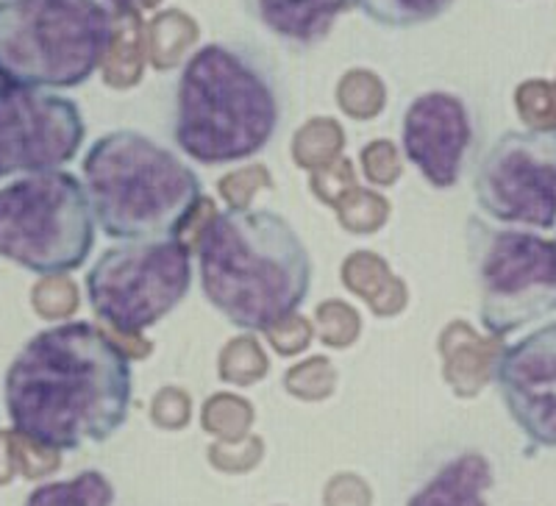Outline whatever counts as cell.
I'll return each mask as SVG.
<instances>
[{"instance_id": "obj_1", "label": "cell", "mask_w": 556, "mask_h": 506, "mask_svg": "<svg viewBox=\"0 0 556 506\" xmlns=\"http://www.w3.org/2000/svg\"><path fill=\"white\" fill-rule=\"evenodd\" d=\"M131 393V359L106 329L87 320L34 334L3 381L14 431L53 451L109 440L128 420Z\"/></svg>"}, {"instance_id": "obj_2", "label": "cell", "mask_w": 556, "mask_h": 506, "mask_svg": "<svg viewBox=\"0 0 556 506\" xmlns=\"http://www.w3.org/2000/svg\"><path fill=\"white\" fill-rule=\"evenodd\" d=\"M195 251L206 301L245 331L295 315L312 290L309 251L290 220L270 210L220 212Z\"/></svg>"}, {"instance_id": "obj_3", "label": "cell", "mask_w": 556, "mask_h": 506, "mask_svg": "<svg viewBox=\"0 0 556 506\" xmlns=\"http://www.w3.org/2000/svg\"><path fill=\"white\" fill-rule=\"evenodd\" d=\"M281 123L276 78L245 45L190 53L176 84L173 140L198 165H235L270 146Z\"/></svg>"}, {"instance_id": "obj_4", "label": "cell", "mask_w": 556, "mask_h": 506, "mask_svg": "<svg viewBox=\"0 0 556 506\" xmlns=\"http://www.w3.org/2000/svg\"><path fill=\"white\" fill-rule=\"evenodd\" d=\"M81 170L98 226L123 242L178 237L203 198L198 173L134 128L92 142Z\"/></svg>"}, {"instance_id": "obj_5", "label": "cell", "mask_w": 556, "mask_h": 506, "mask_svg": "<svg viewBox=\"0 0 556 506\" xmlns=\"http://www.w3.org/2000/svg\"><path fill=\"white\" fill-rule=\"evenodd\" d=\"M112 9L101 0H0V81L73 89L101 71Z\"/></svg>"}, {"instance_id": "obj_6", "label": "cell", "mask_w": 556, "mask_h": 506, "mask_svg": "<svg viewBox=\"0 0 556 506\" xmlns=\"http://www.w3.org/2000/svg\"><path fill=\"white\" fill-rule=\"evenodd\" d=\"M92 248L96 215L73 173H31L0 187V260L59 276L81 267Z\"/></svg>"}, {"instance_id": "obj_7", "label": "cell", "mask_w": 556, "mask_h": 506, "mask_svg": "<svg viewBox=\"0 0 556 506\" xmlns=\"http://www.w3.org/2000/svg\"><path fill=\"white\" fill-rule=\"evenodd\" d=\"M192 284V251L178 237L112 245L87 273V298L109 334H139L181 304Z\"/></svg>"}, {"instance_id": "obj_8", "label": "cell", "mask_w": 556, "mask_h": 506, "mask_svg": "<svg viewBox=\"0 0 556 506\" xmlns=\"http://www.w3.org/2000/svg\"><path fill=\"white\" fill-rule=\"evenodd\" d=\"M468 248L481 292L479 315L490 334H513L556 312V242L470 217Z\"/></svg>"}, {"instance_id": "obj_9", "label": "cell", "mask_w": 556, "mask_h": 506, "mask_svg": "<svg viewBox=\"0 0 556 506\" xmlns=\"http://www.w3.org/2000/svg\"><path fill=\"white\" fill-rule=\"evenodd\" d=\"M484 215L509 226H556V131H506L486 148L473 178Z\"/></svg>"}, {"instance_id": "obj_10", "label": "cell", "mask_w": 556, "mask_h": 506, "mask_svg": "<svg viewBox=\"0 0 556 506\" xmlns=\"http://www.w3.org/2000/svg\"><path fill=\"white\" fill-rule=\"evenodd\" d=\"M84 137L87 123L70 98L0 81V178L62 170Z\"/></svg>"}, {"instance_id": "obj_11", "label": "cell", "mask_w": 556, "mask_h": 506, "mask_svg": "<svg viewBox=\"0 0 556 506\" xmlns=\"http://www.w3.org/2000/svg\"><path fill=\"white\" fill-rule=\"evenodd\" d=\"M495 379L506 412L526 440L556 448V320L504 349Z\"/></svg>"}, {"instance_id": "obj_12", "label": "cell", "mask_w": 556, "mask_h": 506, "mask_svg": "<svg viewBox=\"0 0 556 506\" xmlns=\"http://www.w3.org/2000/svg\"><path fill=\"white\" fill-rule=\"evenodd\" d=\"M401 146L431 187L451 190L473 146V121L465 101L440 89L417 96L404 112Z\"/></svg>"}, {"instance_id": "obj_13", "label": "cell", "mask_w": 556, "mask_h": 506, "mask_svg": "<svg viewBox=\"0 0 556 506\" xmlns=\"http://www.w3.org/2000/svg\"><path fill=\"white\" fill-rule=\"evenodd\" d=\"M437 349L443 356V376L459 399H476L495 376L504 345L501 337H481L465 320H451Z\"/></svg>"}, {"instance_id": "obj_14", "label": "cell", "mask_w": 556, "mask_h": 506, "mask_svg": "<svg viewBox=\"0 0 556 506\" xmlns=\"http://www.w3.org/2000/svg\"><path fill=\"white\" fill-rule=\"evenodd\" d=\"M354 0H245V9L265 31L295 48H309L329 37L337 17Z\"/></svg>"}, {"instance_id": "obj_15", "label": "cell", "mask_w": 556, "mask_h": 506, "mask_svg": "<svg viewBox=\"0 0 556 506\" xmlns=\"http://www.w3.org/2000/svg\"><path fill=\"white\" fill-rule=\"evenodd\" d=\"M493 488V468L481 454L451 459L406 506H486L484 493Z\"/></svg>"}, {"instance_id": "obj_16", "label": "cell", "mask_w": 556, "mask_h": 506, "mask_svg": "<svg viewBox=\"0 0 556 506\" xmlns=\"http://www.w3.org/2000/svg\"><path fill=\"white\" fill-rule=\"evenodd\" d=\"M340 279L348 290L359 295L370 312L379 317H392L406 309L409 290L404 281L390 270L379 253L374 251H354L342 262Z\"/></svg>"}, {"instance_id": "obj_17", "label": "cell", "mask_w": 556, "mask_h": 506, "mask_svg": "<svg viewBox=\"0 0 556 506\" xmlns=\"http://www.w3.org/2000/svg\"><path fill=\"white\" fill-rule=\"evenodd\" d=\"M146 62V23H142V12L114 9L112 39H109V51L101 62V78L114 89H131L142 81Z\"/></svg>"}, {"instance_id": "obj_18", "label": "cell", "mask_w": 556, "mask_h": 506, "mask_svg": "<svg viewBox=\"0 0 556 506\" xmlns=\"http://www.w3.org/2000/svg\"><path fill=\"white\" fill-rule=\"evenodd\" d=\"M198 23L181 9H162L146 26V56L156 71H170L190 56Z\"/></svg>"}, {"instance_id": "obj_19", "label": "cell", "mask_w": 556, "mask_h": 506, "mask_svg": "<svg viewBox=\"0 0 556 506\" xmlns=\"http://www.w3.org/2000/svg\"><path fill=\"white\" fill-rule=\"evenodd\" d=\"M23 506H114V488L101 470H84L67 481L39 484Z\"/></svg>"}, {"instance_id": "obj_20", "label": "cell", "mask_w": 556, "mask_h": 506, "mask_svg": "<svg viewBox=\"0 0 556 506\" xmlns=\"http://www.w3.org/2000/svg\"><path fill=\"white\" fill-rule=\"evenodd\" d=\"M342 146H345V134H342L340 123L331 117H312L292 137V159L298 167L317 170V167L340 159Z\"/></svg>"}, {"instance_id": "obj_21", "label": "cell", "mask_w": 556, "mask_h": 506, "mask_svg": "<svg viewBox=\"0 0 556 506\" xmlns=\"http://www.w3.org/2000/svg\"><path fill=\"white\" fill-rule=\"evenodd\" d=\"M354 3L379 26L412 28L443 17L456 0H354Z\"/></svg>"}, {"instance_id": "obj_22", "label": "cell", "mask_w": 556, "mask_h": 506, "mask_svg": "<svg viewBox=\"0 0 556 506\" xmlns=\"http://www.w3.org/2000/svg\"><path fill=\"white\" fill-rule=\"evenodd\" d=\"M337 103L351 121H374L387 103L384 81L374 71H348L337 84Z\"/></svg>"}, {"instance_id": "obj_23", "label": "cell", "mask_w": 556, "mask_h": 506, "mask_svg": "<svg viewBox=\"0 0 556 506\" xmlns=\"http://www.w3.org/2000/svg\"><path fill=\"white\" fill-rule=\"evenodd\" d=\"M267 367H270L267 354L262 351L260 340L251 334L228 340L220 351V359H217L220 379L237 387H251L265 379Z\"/></svg>"}, {"instance_id": "obj_24", "label": "cell", "mask_w": 556, "mask_h": 506, "mask_svg": "<svg viewBox=\"0 0 556 506\" xmlns=\"http://www.w3.org/2000/svg\"><path fill=\"white\" fill-rule=\"evenodd\" d=\"M201 423L217 440L235 443L251 431L253 406L245 399H237L231 393H217L203 404Z\"/></svg>"}, {"instance_id": "obj_25", "label": "cell", "mask_w": 556, "mask_h": 506, "mask_svg": "<svg viewBox=\"0 0 556 506\" xmlns=\"http://www.w3.org/2000/svg\"><path fill=\"white\" fill-rule=\"evenodd\" d=\"M334 212L340 226L351 231V235H376L387 223V217H390V203L379 192L356 187L354 192H348L337 203Z\"/></svg>"}, {"instance_id": "obj_26", "label": "cell", "mask_w": 556, "mask_h": 506, "mask_svg": "<svg viewBox=\"0 0 556 506\" xmlns=\"http://www.w3.org/2000/svg\"><path fill=\"white\" fill-rule=\"evenodd\" d=\"M515 109L531 131H556V84L529 78L515 89Z\"/></svg>"}, {"instance_id": "obj_27", "label": "cell", "mask_w": 556, "mask_h": 506, "mask_svg": "<svg viewBox=\"0 0 556 506\" xmlns=\"http://www.w3.org/2000/svg\"><path fill=\"white\" fill-rule=\"evenodd\" d=\"M81 304L76 281L59 273V276H42L31 287V306L42 320H67Z\"/></svg>"}, {"instance_id": "obj_28", "label": "cell", "mask_w": 556, "mask_h": 506, "mask_svg": "<svg viewBox=\"0 0 556 506\" xmlns=\"http://www.w3.org/2000/svg\"><path fill=\"white\" fill-rule=\"evenodd\" d=\"M337 370L326 356H312V359L292 365L285 376L287 393L301 401H323L334 393Z\"/></svg>"}, {"instance_id": "obj_29", "label": "cell", "mask_w": 556, "mask_h": 506, "mask_svg": "<svg viewBox=\"0 0 556 506\" xmlns=\"http://www.w3.org/2000/svg\"><path fill=\"white\" fill-rule=\"evenodd\" d=\"M315 324L320 340L329 345V349H348L354 345L356 337L362 331V317L354 306H348L345 301H323L315 309Z\"/></svg>"}, {"instance_id": "obj_30", "label": "cell", "mask_w": 556, "mask_h": 506, "mask_svg": "<svg viewBox=\"0 0 556 506\" xmlns=\"http://www.w3.org/2000/svg\"><path fill=\"white\" fill-rule=\"evenodd\" d=\"M309 187H312V192H315L317 201H323L326 206H331V210H334L337 203H340L348 192H354L356 187H359V181H356V173H354V165H351V159L340 156V159H334V162H329V165H323V167H317V170H312Z\"/></svg>"}, {"instance_id": "obj_31", "label": "cell", "mask_w": 556, "mask_h": 506, "mask_svg": "<svg viewBox=\"0 0 556 506\" xmlns=\"http://www.w3.org/2000/svg\"><path fill=\"white\" fill-rule=\"evenodd\" d=\"M270 187L273 178L265 165H248L223 176L217 184V192L228 203V210H251L253 195L260 190H270Z\"/></svg>"}, {"instance_id": "obj_32", "label": "cell", "mask_w": 556, "mask_h": 506, "mask_svg": "<svg viewBox=\"0 0 556 506\" xmlns=\"http://www.w3.org/2000/svg\"><path fill=\"white\" fill-rule=\"evenodd\" d=\"M262 454H265V443L260 437L245 434L242 440H235V443H215L208 448V463L220 468L223 473H245L253 465L262 463Z\"/></svg>"}, {"instance_id": "obj_33", "label": "cell", "mask_w": 556, "mask_h": 506, "mask_svg": "<svg viewBox=\"0 0 556 506\" xmlns=\"http://www.w3.org/2000/svg\"><path fill=\"white\" fill-rule=\"evenodd\" d=\"M362 170H365V178L374 187H392L399 181L401 173H404V165H401L399 148L392 146L390 140H376L370 146L362 148Z\"/></svg>"}, {"instance_id": "obj_34", "label": "cell", "mask_w": 556, "mask_h": 506, "mask_svg": "<svg viewBox=\"0 0 556 506\" xmlns=\"http://www.w3.org/2000/svg\"><path fill=\"white\" fill-rule=\"evenodd\" d=\"M265 337L276 354L295 356L312 345L315 326H312V320H306L304 315H298L295 312V315H290V317H285V320H278V324L267 326Z\"/></svg>"}, {"instance_id": "obj_35", "label": "cell", "mask_w": 556, "mask_h": 506, "mask_svg": "<svg viewBox=\"0 0 556 506\" xmlns=\"http://www.w3.org/2000/svg\"><path fill=\"white\" fill-rule=\"evenodd\" d=\"M14 456H17V473L23 479H42V476H51L62 468L59 451L45 448L28 437L17 434V431H14Z\"/></svg>"}, {"instance_id": "obj_36", "label": "cell", "mask_w": 556, "mask_h": 506, "mask_svg": "<svg viewBox=\"0 0 556 506\" xmlns=\"http://www.w3.org/2000/svg\"><path fill=\"white\" fill-rule=\"evenodd\" d=\"M190 409L192 401L190 395L184 393L181 387H162V390L153 395L151 418L159 429L178 431L190 423Z\"/></svg>"}, {"instance_id": "obj_37", "label": "cell", "mask_w": 556, "mask_h": 506, "mask_svg": "<svg viewBox=\"0 0 556 506\" xmlns=\"http://www.w3.org/2000/svg\"><path fill=\"white\" fill-rule=\"evenodd\" d=\"M323 506H374V493L356 473H337L326 484Z\"/></svg>"}, {"instance_id": "obj_38", "label": "cell", "mask_w": 556, "mask_h": 506, "mask_svg": "<svg viewBox=\"0 0 556 506\" xmlns=\"http://www.w3.org/2000/svg\"><path fill=\"white\" fill-rule=\"evenodd\" d=\"M17 476V456H14V431H0V488Z\"/></svg>"}, {"instance_id": "obj_39", "label": "cell", "mask_w": 556, "mask_h": 506, "mask_svg": "<svg viewBox=\"0 0 556 506\" xmlns=\"http://www.w3.org/2000/svg\"><path fill=\"white\" fill-rule=\"evenodd\" d=\"M114 9H134V12H142V9H156L162 0H109Z\"/></svg>"}]
</instances>
